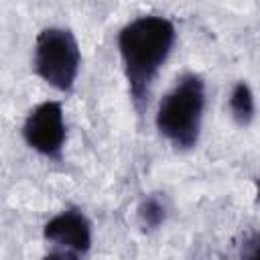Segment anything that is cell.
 Instances as JSON below:
<instances>
[{
    "label": "cell",
    "mask_w": 260,
    "mask_h": 260,
    "mask_svg": "<svg viewBox=\"0 0 260 260\" xmlns=\"http://www.w3.org/2000/svg\"><path fill=\"white\" fill-rule=\"evenodd\" d=\"M177 28L162 14H140L118 32V53L134 110L142 116L148 108L152 85L173 53Z\"/></svg>",
    "instance_id": "obj_1"
},
{
    "label": "cell",
    "mask_w": 260,
    "mask_h": 260,
    "mask_svg": "<svg viewBox=\"0 0 260 260\" xmlns=\"http://www.w3.org/2000/svg\"><path fill=\"white\" fill-rule=\"evenodd\" d=\"M205 79L195 71L181 73L158 102L154 126L158 134L177 150L197 146L205 116Z\"/></svg>",
    "instance_id": "obj_2"
},
{
    "label": "cell",
    "mask_w": 260,
    "mask_h": 260,
    "mask_svg": "<svg viewBox=\"0 0 260 260\" xmlns=\"http://www.w3.org/2000/svg\"><path fill=\"white\" fill-rule=\"evenodd\" d=\"M81 67V49L71 28L45 26L32 49L35 73L53 89L69 93L75 87Z\"/></svg>",
    "instance_id": "obj_3"
},
{
    "label": "cell",
    "mask_w": 260,
    "mask_h": 260,
    "mask_svg": "<svg viewBox=\"0 0 260 260\" xmlns=\"http://www.w3.org/2000/svg\"><path fill=\"white\" fill-rule=\"evenodd\" d=\"M22 138L26 146L41 156L59 160L67 140L65 112L59 100H45L28 110L22 122Z\"/></svg>",
    "instance_id": "obj_4"
},
{
    "label": "cell",
    "mask_w": 260,
    "mask_h": 260,
    "mask_svg": "<svg viewBox=\"0 0 260 260\" xmlns=\"http://www.w3.org/2000/svg\"><path fill=\"white\" fill-rule=\"evenodd\" d=\"M43 238L53 248H67L83 256L91 248V221L81 209L67 207L43 225Z\"/></svg>",
    "instance_id": "obj_5"
},
{
    "label": "cell",
    "mask_w": 260,
    "mask_h": 260,
    "mask_svg": "<svg viewBox=\"0 0 260 260\" xmlns=\"http://www.w3.org/2000/svg\"><path fill=\"white\" fill-rule=\"evenodd\" d=\"M228 108H230L232 120L238 126L246 128V126L252 124V120L256 116V100H254V91H252L248 81L240 79V81L234 83V87L230 91Z\"/></svg>",
    "instance_id": "obj_6"
},
{
    "label": "cell",
    "mask_w": 260,
    "mask_h": 260,
    "mask_svg": "<svg viewBox=\"0 0 260 260\" xmlns=\"http://www.w3.org/2000/svg\"><path fill=\"white\" fill-rule=\"evenodd\" d=\"M136 217H138V225L142 228V232L158 230L169 217V201L165 193L144 195L136 207Z\"/></svg>",
    "instance_id": "obj_7"
},
{
    "label": "cell",
    "mask_w": 260,
    "mask_h": 260,
    "mask_svg": "<svg viewBox=\"0 0 260 260\" xmlns=\"http://www.w3.org/2000/svg\"><path fill=\"white\" fill-rule=\"evenodd\" d=\"M242 260H260V234H252L244 244L240 252Z\"/></svg>",
    "instance_id": "obj_8"
},
{
    "label": "cell",
    "mask_w": 260,
    "mask_h": 260,
    "mask_svg": "<svg viewBox=\"0 0 260 260\" xmlns=\"http://www.w3.org/2000/svg\"><path fill=\"white\" fill-rule=\"evenodd\" d=\"M43 260H81V254L67 248H53L43 256Z\"/></svg>",
    "instance_id": "obj_9"
},
{
    "label": "cell",
    "mask_w": 260,
    "mask_h": 260,
    "mask_svg": "<svg viewBox=\"0 0 260 260\" xmlns=\"http://www.w3.org/2000/svg\"><path fill=\"white\" fill-rule=\"evenodd\" d=\"M254 187H256V201L260 203V177L254 179Z\"/></svg>",
    "instance_id": "obj_10"
}]
</instances>
